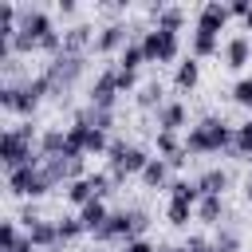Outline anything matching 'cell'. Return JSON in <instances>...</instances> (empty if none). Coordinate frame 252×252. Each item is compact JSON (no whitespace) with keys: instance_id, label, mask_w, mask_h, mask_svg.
<instances>
[{"instance_id":"obj_30","label":"cell","mask_w":252,"mask_h":252,"mask_svg":"<svg viewBox=\"0 0 252 252\" xmlns=\"http://www.w3.org/2000/svg\"><path fill=\"white\" fill-rule=\"evenodd\" d=\"M193 217H197V213H193V205H185V201H169V205H165V220H169L173 228H185Z\"/></svg>"},{"instance_id":"obj_40","label":"cell","mask_w":252,"mask_h":252,"mask_svg":"<svg viewBox=\"0 0 252 252\" xmlns=\"http://www.w3.org/2000/svg\"><path fill=\"white\" fill-rule=\"evenodd\" d=\"M244 28H248V32H252V12H248V16H244Z\"/></svg>"},{"instance_id":"obj_7","label":"cell","mask_w":252,"mask_h":252,"mask_svg":"<svg viewBox=\"0 0 252 252\" xmlns=\"http://www.w3.org/2000/svg\"><path fill=\"white\" fill-rule=\"evenodd\" d=\"M134 39V28L130 24H122V20H110V24H102L98 28V35H94V55H122V47Z\"/></svg>"},{"instance_id":"obj_2","label":"cell","mask_w":252,"mask_h":252,"mask_svg":"<svg viewBox=\"0 0 252 252\" xmlns=\"http://www.w3.org/2000/svg\"><path fill=\"white\" fill-rule=\"evenodd\" d=\"M47 94H51L47 79H43V75H32V79H24V83H4V87H0V106L12 110V114H35V106H39Z\"/></svg>"},{"instance_id":"obj_33","label":"cell","mask_w":252,"mask_h":252,"mask_svg":"<svg viewBox=\"0 0 252 252\" xmlns=\"http://www.w3.org/2000/svg\"><path fill=\"white\" fill-rule=\"evenodd\" d=\"M181 248H185V252H213V236H201V232H189Z\"/></svg>"},{"instance_id":"obj_9","label":"cell","mask_w":252,"mask_h":252,"mask_svg":"<svg viewBox=\"0 0 252 252\" xmlns=\"http://www.w3.org/2000/svg\"><path fill=\"white\" fill-rule=\"evenodd\" d=\"M146 16L154 20V28H161V32H181L185 28V20H189V12L181 8V4H150L146 8Z\"/></svg>"},{"instance_id":"obj_23","label":"cell","mask_w":252,"mask_h":252,"mask_svg":"<svg viewBox=\"0 0 252 252\" xmlns=\"http://www.w3.org/2000/svg\"><path fill=\"white\" fill-rule=\"evenodd\" d=\"M39 154H43V158H63V154H67V130H59V126L43 130V134H39Z\"/></svg>"},{"instance_id":"obj_4","label":"cell","mask_w":252,"mask_h":252,"mask_svg":"<svg viewBox=\"0 0 252 252\" xmlns=\"http://www.w3.org/2000/svg\"><path fill=\"white\" fill-rule=\"evenodd\" d=\"M118 59H110L98 75H94V83H91V91H87V102L91 106H102V110H114L118 106Z\"/></svg>"},{"instance_id":"obj_41","label":"cell","mask_w":252,"mask_h":252,"mask_svg":"<svg viewBox=\"0 0 252 252\" xmlns=\"http://www.w3.org/2000/svg\"><path fill=\"white\" fill-rule=\"evenodd\" d=\"M87 252H102V248H87Z\"/></svg>"},{"instance_id":"obj_26","label":"cell","mask_w":252,"mask_h":252,"mask_svg":"<svg viewBox=\"0 0 252 252\" xmlns=\"http://www.w3.org/2000/svg\"><path fill=\"white\" fill-rule=\"evenodd\" d=\"M63 197L75 205V209H83L87 201H94V185H91V177H79V181H71V185H63Z\"/></svg>"},{"instance_id":"obj_16","label":"cell","mask_w":252,"mask_h":252,"mask_svg":"<svg viewBox=\"0 0 252 252\" xmlns=\"http://www.w3.org/2000/svg\"><path fill=\"white\" fill-rule=\"evenodd\" d=\"M165 102H169V98H165V91H161L158 79H154V83H142V87L134 91V106H138V110H154V114H158Z\"/></svg>"},{"instance_id":"obj_31","label":"cell","mask_w":252,"mask_h":252,"mask_svg":"<svg viewBox=\"0 0 252 252\" xmlns=\"http://www.w3.org/2000/svg\"><path fill=\"white\" fill-rule=\"evenodd\" d=\"M20 240H24V232H20V224H16L12 217H8V220L0 224V252H12V248H16Z\"/></svg>"},{"instance_id":"obj_5","label":"cell","mask_w":252,"mask_h":252,"mask_svg":"<svg viewBox=\"0 0 252 252\" xmlns=\"http://www.w3.org/2000/svg\"><path fill=\"white\" fill-rule=\"evenodd\" d=\"M43 161H35V165H24V169H12V173H4L8 177V193L12 197H28V201H35V197H43L51 185H47V177H43V169H39Z\"/></svg>"},{"instance_id":"obj_15","label":"cell","mask_w":252,"mask_h":252,"mask_svg":"<svg viewBox=\"0 0 252 252\" xmlns=\"http://www.w3.org/2000/svg\"><path fill=\"white\" fill-rule=\"evenodd\" d=\"M142 35H146V28H134V39L122 47V55H118V67L122 71H138L142 63H150L146 59V47H142Z\"/></svg>"},{"instance_id":"obj_34","label":"cell","mask_w":252,"mask_h":252,"mask_svg":"<svg viewBox=\"0 0 252 252\" xmlns=\"http://www.w3.org/2000/svg\"><path fill=\"white\" fill-rule=\"evenodd\" d=\"M118 91H122V94L138 91V71H122V67H118Z\"/></svg>"},{"instance_id":"obj_28","label":"cell","mask_w":252,"mask_h":252,"mask_svg":"<svg viewBox=\"0 0 252 252\" xmlns=\"http://www.w3.org/2000/svg\"><path fill=\"white\" fill-rule=\"evenodd\" d=\"M213 252H240V232L232 224H217L213 232Z\"/></svg>"},{"instance_id":"obj_22","label":"cell","mask_w":252,"mask_h":252,"mask_svg":"<svg viewBox=\"0 0 252 252\" xmlns=\"http://www.w3.org/2000/svg\"><path fill=\"white\" fill-rule=\"evenodd\" d=\"M197 83H201V63L189 55V59L177 63V71H173V87H177V91H193Z\"/></svg>"},{"instance_id":"obj_32","label":"cell","mask_w":252,"mask_h":252,"mask_svg":"<svg viewBox=\"0 0 252 252\" xmlns=\"http://www.w3.org/2000/svg\"><path fill=\"white\" fill-rule=\"evenodd\" d=\"M232 102H236V106H248V110H252V75L236 79V87H232Z\"/></svg>"},{"instance_id":"obj_13","label":"cell","mask_w":252,"mask_h":252,"mask_svg":"<svg viewBox=\"0 0 252 252\" xmlns=\"http://www.w3.org/2000/svg\"><path fill=\"white\" fill-rule=\"evenodd\" d=\"M228 181H232V173L220 169V165H213V169H205V173L197 177V189H201V197H224Z\"/></svg>"},{"instance_id":"obj_19","label":"cell","mask_w":252,"mask_h":252,"mask_svg":"<svg viewBox=\"0 0 252 252\" xmlns=\"http://www.w3.org/2000/svg\"><path fill=\"white\" fill-rule=\"evenodd\" d=\"M79 220L87 224V232H98L106 220H110V209H106V201L102 197H94V201H87L83 209H79Z\"/></svg>"},{"instance_id":"obj_36","label":"cell","mask_w":252,"mask_h":252,"mask_svg":"<svg viewBox=\"0 0 252 252\" xmlns=\"http://www.w3.org/2000/svg\"><path fill=\"white\" fill-rule=\"evenodd\" d=\"M228 12L232 16H248L252 12V0H228Z\"/></svg>"},{"instance_id":"obj_25","label":"cell","mask_w":252,"mask_h":252,"mask_svg":"<svg viewBox=\"0 0 252 252\" xmlns=\"http://www.w3.org/2000/svg\"><path fill=\"white\" fill-rule=\"evenodd\" d=\"M228 158H244V161H252V118H244L240 126H236V138H232V150H228Z\"/></svg>"},{"instance_id":"obj_39","label":"cell","mask_w":252,"mask_h":252,"mask_svg":"<svg viewBox=\"0 0 252 252\" xmlns=\"http://www.w3.org/2000/svg\"><path fill=\"white\" fill-rule=\"evenodd\" d=\"M158 252H185V248H173V244H161Z\"/></svg>"},{"instance_id":"obj_24","label":"cell","mask_w":252,"mask_h":252,"mask_svg":"<svg viewBox=\"0 0 252 252\" xmlns=\"http://www.w3.org/2000/svg\"><path fill=\"white\" fill-rule=\"evenodd\" d=\"M142 185L146 189H165L169 185V161L165 158H150V165L142 169Z\"/></svg>"},{"instance_id":"obj_27","label":"cell","mask_w":252,"mask_h":252,"mask_svg":"<svg viewBox=\"0 0 252 252\" xmlns=\"http://www.w3.org/2000/svg\"><path fill=\"white\" fill-rule=\"evenodd\" d=\"M220 47V35L217 32H205V28H193V59H205Z\"/></svg>"},{"instance_id":"obj_3","label":"cell","mask_w":252,"mask_h":252,"mask_svg":"<svg viewBox=\"0 0 252 252\" xmlns=\"http://www.w3.org/2000/svg\"><path fill=\"white\" fill-rule=\"evenodd\" d=\"M87 71V55H71V51H59L55 59H47V67L39 71L51 87V98H67V91L83 79Z\"/></svg>"},{"instance_id":"obj_8","label":"cell","mask_w":252,"mask_h":252,"mask_svg":"<svg viewBox=\"0 0 252 252\" xmlns=\"http://www.w3.org/2000/svg\"><path fill=\"white\" fill-rule=\"evenodd\" d=\"M43 177H47V185L55 189V185H71V181H79V177H87L83 173V158H43Z\"/></svg>"},{"instance_id":"obj_29","label":"cell","mask_w":252,"mask_h":252,"mask_svg":"<svg viewBox=\"0 0 252 252\" xmlns=\"http://www.w3.org/2000/svg\"><path fill=\"white\" fill-rule=\"evenodd\" d=\"M55 224H59V244H63V248H67V244H75V240L87 232V224L79 220V213H75V217H63V220H55Z\"/></svg>"},{"instance_id":"obj_12","label":"cell","mask_w":252,"mask_h":252,"mask_svg":"<svg viewBox=\"0 0 252 252\" xmlns=\"http://www.w3.org/2000/svg\"><path fill=\"white\" fill-rule=\"evenodd\" d=\"M28 240H32L39 252H55V248H63V244H59V224H55V220H35V224L28 228Z\"/></svg>"},{"instance_id":"obj_20","label":"cell","mask_w":252,"mask_h":252,"mask_svg":"<svg viewBox=\"0 0 252 252\" xmlns=\"http://www.w3.org/2000/svg\"><path fill=\"white\" fill-rule=\"evenodd\" d=\"M154 146H158V158H165V161H173L177 154H189L185 150V138L173 134V130H158L154 134Z\"/></svg>"},{"instance_id":"obj_17","label":"cell","mask_w":252,"mask_h":252,"mask_svg":"<svg viewBox=\"0 0 252 252\" xmlns=\"http://www.w3.org/2000/svg\"><path fill=\"white\" fill-rule=\"evenodd\" d=\"M185 114H189L185 102H181V98H169V102L154 114V122H158V130H173V134H177V130L185 126Z\"/></svg>"},{"instance_id":"obj_11","label":"cell","mask_w":252,"mask_h":252,"mask_svg":"<svg viewBox=\"0 0 252 252\" xmlns=\"http://www.w3.org/2000/svg\"><path fill=\"white\" fill-rule=\"evenodd\" d=\"M75 122H83L87 130H98V134H114V110H102V106H83L75 114Z\"/></svg>"},{"instance_id":"obj_38","label":"cell","mask_w":252,"mask_h":252,"mask_svg":"<svg viewBox=\"0 0 252 252\" xmlns=\"http://www.w3.org/2000/svg\"><path fill=\"white\" fill-rule=\"evenodd\" d=\"M244 201H248V205H252V173H248V177H244Z\"/></svg>"},{"instance_id":"obj_18","label":"cell","mask_w":252,"mask_h":252,"mask_svg":"<svg viewBox=\"0 0 252 252\" xmlns=\"http://www.w3.org/2000/svg\"><path fill=\"white\" fill-rule=\"evenodd\" d=\"M193 213H197L201 224H213V228H217V224H224V213H228V209H224V197H201Z\"/></svg>"},{"instance_id":"obj_14","label":"cell","mask_w":252,"mask_h":252,"mask_svg":"<svg viewBox=\"0 0 252 252\" xmlns=\"http://www.w3.org/2000/svg\"><path fill=\"white\" fill-rule=\"evenodd\" d=\"M248 59H252V39H248V35H232V39L224 43V67H228V71H240Z\"/></svg>"},{"instance_id":"obj_10","label":"cell","mask_w":252,"mask_h":252,"mask_svg":"<svg viewBox=\"0 0 252 252\" xmlns=\"http://www.w3.org/2000/svg\"><path fill=\"white\" fill-rule=\"evenodd\" d=\"M228 4H220V0H205L201 4V12H197V28H205V32H224V24H228Z\"/></svg>"},{"instance_id":"obj_1","label":"cell","mask_w":252,"mask_h":252,"mask_svg":"<svg viewBox=\"0 0 252 252\" xmlns=\"http://www.w3.org/2000/svg\"><path fill=\"white\" fill-rule=\"evenodd\" d=\"M236 138V126H228L217 114H205L201 122H193L185 130V150L189 154H228Z\"/></svg>"},{"instance_id":"obj_6","label":"cell","mask_w":252,"mask_h":252,"mask_svg":"<svg viewBox=\"0 0 252 252\" xmlns=\"http://www.w3.org/2000/svg\"><path fill=\"white\" fill-rule=\"evenodd\" d=\"M142 47H146V59H150V63H173V59H177V51H181V39H177V32L146 28Z\"/></svg>"},{"instance_id":"obj_21","label":"cell","mask_w":252,"mask_h":252,"mask_svg":"<svg viewBox=\"0 0 252 252\" xmlns=\"http://www.w3.org/2000/svg\"><path fill=\"white\" fill-rule=\"evenodd\" d=\"M165 189H169V201H185V205H193V209H197V201H201L197 177H173Z\"/></svg>"},{"instance_id":"obj_37","label":"cell","mask_w":252,"mask_h":252,"mask_svg":"<svg viewBox=\"0 0 252 252\" xmlns=\"http://www.w3.org/2000/svg\"><path fill=\"white\" fill-rule=\"evenodd\" d=\"M55 8H59V16H75V12H79V4H75V0H59Z\"/></svg>"},{"instance_id":"obj_35","label":"cell","mask_w":252,"mask_h":252,"mask_svg":"<svg viewBox=\"0 0 252 252\" xmlns=\"http://www.w3.org/2000/svg\"><path fill=\"white\" fill-rule=\"evenodd\" d=\"M118 252H158V248H154V244H150V240L142 236V240H126V244H122Z\"/></svg>"}]
</instances>
